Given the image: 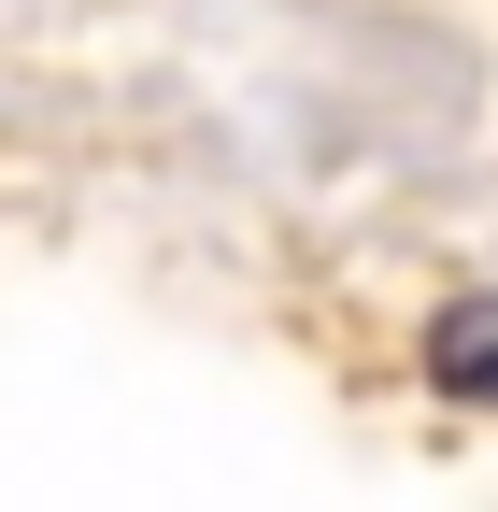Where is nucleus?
Wrapping results in <instances>:
<instances>
[{
  "label": "nucleus",
  "instance_id": "obj_1",
  "mask_svg": "<svg viewBox=\"0 0 498 512\" xmlns=\"http://www.w3.org/2000/svg\"><path fill=\"white\" fill-rule=\"evenodd\" d=\"M427 384H442V399H484V413H498V285L442 299V328H427Z\"/></svg>",
  "mask_w": 498,
  "mask_h": 512
}]
</instances>
